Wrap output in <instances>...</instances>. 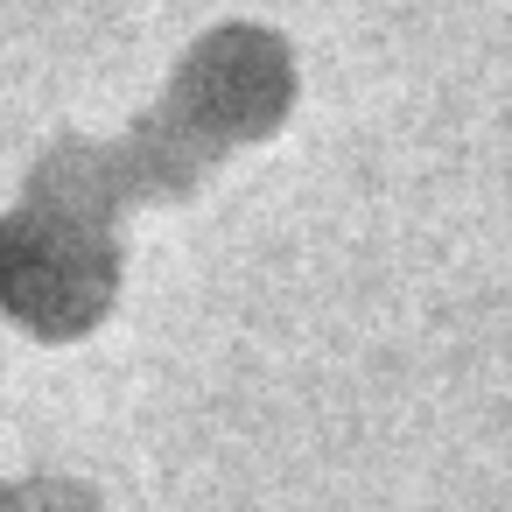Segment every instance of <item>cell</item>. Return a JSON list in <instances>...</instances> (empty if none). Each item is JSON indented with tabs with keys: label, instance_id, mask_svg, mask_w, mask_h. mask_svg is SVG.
Here are the masks:
<instances>
[{
	"label": "cell",
	"instance_id": "6da1fadb",
	"mask_svg": "<svg viewBox=\"0 0 512 512\" xmlns=\"http://www.w3.org/2000/svg\"><path fill=\"white\" fill-rule=\"evenodd\" d=\"M43 211V204H36ZM113 295V253L92 225L43 211L0 225V302L50 337H78Z\"/></svg>",
	"mask_w": 512,
	"mask_h": 512
}]
</instances>
